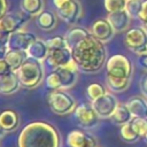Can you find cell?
<instances>
[{
    "label": "cell",
    "instance_id": "cell-1",
    "mask_svg": "<svg viewBox=\"0 0 147 147\" xmlns=\"http://www.w3.org/2000/svg\"><path fill=\"white\" fill-rule=\"evenodd\" d=\"M71 54L78 69L86 74L100 71L107 62V51L103 42L92 33L76 44L71 48Z\"/></svg>",
    "mask_w": 147,
    "mask_h": 147
},
{
    "label": "cell",
    "instance_id": "cell-2",
    "mask_svg": "<svg viewBox=\"0 0 147 147\" xmlns=\"http://www.w3.org/2000/svg\"><path fill=\"white\" fill-rule=\"evenodd\" d=\"M61 137L52 124L44 121L28 123L20 132L17 147H60Z\"/></svg>",
    "mask_w": 147,
    "mask_h": 147
},
{
    "label": "cell",
    "instance_id": "cell-3",
    "mask_svg": "<svg viewBox=\"0 0 147 147\" xmlns=\"http://www.w3.org/2000/svg\"><path fill=\"white\" fill-rule=\"evenodd\" d=\"M133 67L129 57L114 54L106 62V84L110 92L121 93L127 90L132 79Z\"/></svg>",
    "mask_w": 147,
    "mask_h": 147
},
{
    "label": "cell",
    "instance_id": "cell-4",
    "mask_svg": "<svg viewBox=\"0 0 147 147\" xmlns=\"http://www.w3.org/2000/svg\"><path fill=\"white\" fill-rule=\"evenodd\" d=\"M15 72L20 79L21 86L25 88L37 87L44 78V68L41 62L30 57H28Z\"/></svg>",
    "mask_w": 147,
    "mask_h": 147
},
{
    "label": "cell",
    "instance_id": "cell-5",
    "mask_svg": "<svg viewBox=\"0 0 147 147\" xmlns=\"http://www.w3.org/2000/svg\"><path fill=\"white\" fill-rule=\"evenodd\" d=\"M47 103L49 109L60 116L72 113L77 107L75 98L65 92V90H54L49 92L47 95Z\"/></svg>",
    "mask_w": 147,
    "mask_h": 147
},
{
    "label": "cell",
    "instance_id": "cell-6",
    "mask_svg": "<svg viewBox=\"0 0 147 147\" xmlns=\"http://www.w3.org/2000/svg\"><path fill=\"white\" fill-rule=\"evenodd\" d=\"M124 44L137 55L147 54V31L144 28H130L125 32Z\"/></svg>",
    "mask_w": 147,
    "mask_h": 147
},
{
    "label": "cell",
    "instance_id": "cell-7",
    "mask_svg": "<svg viewBox=\"0 0 147 147\" xmlns=\"http://www.w3.org/2000/svg\"><path fill=\"white\" fill-rule=\"evenodd\" d=\"M74 116L77 124L84 130H92L98 126L100 117L91 103H80L74 110Z\"/></svg>",
    "mask_w": 147,
    "mask_h": 147
},
{
    "label": "cell",
    "instance_id": "cell-8",
    "mask_svg": "<svg viewBox=\"0 0 147 147\" xmlns=\"http://www.w3.org/2000/svg\"><path fill=\"white\" fill-rule=\"evenodd\" d=\"M117 98L111 92H106L102 96L91 102L100 118H110L118 106Z\"/></svg>",
    "mask_w": 147,
    "mask_h": 147
},
{
    "label": "cell",
    "instance_id": "cell-9",
    "mask_svg": "<svg viewBox=\"0 0 147 147\" xmlns=\"http://www.w3.org/2000/svg\"><path fill=\"white\" fill-rule=\"evenodd\" d=\"M37 39L36 34L25 30H18L13 33H9L6 41V49H16V51H26L29 46Z\"/></svg>",
    "mask_w": 147,
    "mask_h": 147
},
{
    "label": "cell",
    "instance_id": "cell-10",
    "mask_svg": "<svg viewBox=\"0 0 147 147\" xmlns=\"http://www.w3.org/2000/svg\"><path fill=\"white\" fill-rule=\"evenodd\" d=\"M26 18L17 13H6L0 18V32L8 36L18 30H23V26L26 23Z\"/></svg>",
    "mask_w": 147,
    "mask_h": 147
},
{
    "label": "cell",
    "instance_id": "cell-11",
    "mask_svg": "<svg viewBox=\"0 0 147 147\" xmlns=\"http://www.w3.org/2000/svg\"><path fill=\"white\" fill-rule=\"evenodd\" d=\"M57 72V75L60 76L61 79V90H68L70 87H72L77 79H78V67L75 63V61L72 60L70 63H68L64 67H60L56 69H53Z\"/></svg>",
    "mask_w": 147,
    "mask_h": 147
},
{
    "label": "cell",
    "instance_id": "cell-12",
    "mask_svg": "<svg viewBox=\"0 0 147 147\" xmlns=\"http://www.w3.org/2000/svg\"><path fill=\"white\" fill-rule=\"evenodd\" d=\"M67 146L68 147H98V142L92 134L83 130H72L67 136Z\"/></svg>",
    "mask_w": 147,
    "mask_h": 147
},
{
    "label": "cell",
    "instance_id": "cell-13",
    "mask_svg": "<svg viewBox=\"0 0 147 147\" xmlns=\"http://www.w3.org/2000/svg\"><path fill=\"white\" fill-rule=\"evenodd\" d=\"M57 15L68 24H76L82 16V6L77 0H70L62 8L57 9Z\"/></svg>",
    "mask_w": 147,
    "mask_h": 147
},
{
    "label": "cell",
    "instance_id": "cell-14",
    "mask_svg": "<svg viewBox=\"0 0 147 147\" xmlns=\"http://www.w3.org/2000/svg\"><path fill=\"white\" fill-rule=\"evenodd\" d=\"M91 33L98 40H100L101 42L105 44L114 37L115 31L107 18H99L93 22V24L91 26Z\"/></svg>",
    "mask_w": 147,
    "mask_h": 147
},
{
    "label": "cell",
    "instance_id": "cell-15",
    "mask_svg": "<svg viewBox=\"0 0 147 147\" xmlns=\"http://www.w3.org/2000/svg\"><path fill=\"white\" fill-rule=\"evenodd\" d=\"M71 61H72V54H71V49L69 47H63L60 49L49 51L48 56L46 59L47 64L52 69L64 67L68 63H70Z\"/></svg>",
    "mask_w": 147,
    "mask_h": 147
},
{
    "label": "cell",
    "instance_id": "cell-16",
    "mask_svg": "<svg viewBox=\"0 0 147 147\" xmlns=\"http://www.w3.org/2000/svg\"><path fill=\"white\" fill-rule=\"evenodd\" d=\"M107 20L110 23V25L113 26L115 32H123V31L129 30V28L131 25L132 17L126 13L125 9H123V10L109 13L107 16Z\"/></svg>",
    "mask_w": 147,
    "mask_h": 147
},
{
    "label": "cell",
    "instance_id": "cell-17",
    "mask_svg": "<svg viewBox=\"0 0 147 147\" xmlns=\"http://www.w3.org/2000/svg\"><path fill=\"white\" fill-rule=\"evenodd\" d=\"M28 57L37 60L39 62H44L46 61L48 53H49V48L47 46V42L40 38H37L30 46L29 48L25 51Z\"/></svg>",
    "mask_w": 147,
    "mask_h": 147
},
{
    "label": "cell",
    "instance_id": "cell-18",
    "mask_svg": "<svg viewBox=\"0 0 147 147\" xmlns=\"http://www.w3.org/2000/svg\"><path fill=\"white\" fill-rule=\"evenodd\" d=\"M21 83L15 71H10L5 76L0 77V93L2 94H13L17 92L20 88Z\"/></svg>",
    "mask_w": 147,
    "mask_h": 147
},
{
    "label": "cell",
    "instance_id": "cell-19",
    "mask_svg": "<svg viewBox=\"0 0 147 147\" xmlns=\"http://www.w3.org/2000/svg\"><path fill=\"white\" fill-rule=\"evenodd\" d=\"M133 117L147 118V100L142 96H132L126 102Z\"/></svg>",
    "mask_w": 147,
    "mask_h": 147
},
{
    "label": "cell",
    "instance_id": "cell-20",
    "mask_svg": "<svg viewBox=\"0 0 147 147\" xmlns=\"http://www.w3.org/2000/svg\"><path fill=\"white\" fill-rule=\"evenodd\" d=\"M18 123H20V119L16 111L11 109H6L0 113V126L7 133L15 131L18 126Z\"/></svg>",
    "mask_w": 147,
    "mask_h": 147
},
{
    "label": "cell",
    "instance_id": "cell-21",
    "mask_svg": "<svg viewBox=\"0 0 147 147\" xmlns=\"http://www.w3.org/2000/svg\"><path fill=\"white\" fill-rule=\"evenodd\" d=\"M57 22L56 15L51 10H42L38 16H36V23L38 28L42 31H51L55 28Z\"/></svg>",
    "mask_w": 147,
    "mask_h": 147
},
{
    "label": "cell",
    "instance_id": "cell-22",
    "mask_svg": "<svg viewBox=\"0 0 147 147\" xmlns=\"http://www.w3.org/2000/svg\"><path fill=\"white\" fill-rule=\"evenodd\" d=\"M5 60L8 62L13 71H16L28 59L26 52L24 51H16V49H6L3 53Z\"/></svg>",
    "mask_w": 147,
    "mask_h": 147
},
{
    "label": "cell",
    "instance_id": "cell-23",
    "mask_svg": "<svg viewBox=\"0 0 147 147\" xmlns=\"http://www.w3.org/2000/svg\"><path fill=\"white\" fill-rule=\"evenodd\" d=\"M90 33H91V31L86 30L85 28L75 26V28H71V29H69L67 31V33L64 34V39L67 41L68 47L71 49L76 44H78L80 40H83L84 38H86Z\"/></svg>",
    "mask_w": 147,
    "mask_h": 147
},
{
    "label": "cell",
    "instance_id": "cell-24",
    "mask_svg": "<svg viewBox=\"0 0 147 147\" xmlns=\"http://www.w3.org/2000/svg\"><path fill=\"white\" fill-rule=\"evenodd\" d=\"M132 118H133V116H132L130 109L127 108L126 103H118L116 110L114 111V114L110 117L111 122L116 125H119V126L131 122Z\"/></svg>",
    "mask_w": 147,
    "mask_h": 147
},
{
    "label": "cell",
    "instance_id": "cell-25",
    "mask_svg": "<svg viewBox=\"0 0 147 147\" xmlns=\"http://www.w3.org/2000/svg\"><path fill=\"white\" fill-rule=\"evenodd\" d=\"M21 9L29 16H38L44 10V0H21Z\"/></svg>",
    "mask_w": 147,
    "mask_h": 147
},
{
    "label": "cell",
    "instance_id": "cell-26",
    "mask_svg": "<svg viewBox=\"0 0 147 147\" xmlns=\"http://www.w3.org/2000/svg\"><path fill=\"white\" fill-rule=\"evenodd\" d=\"M119 136H121L122 140L125 141V142H127V144H134V142H137L140 139L139 134L134 131L131 122H129V123H126V124H124V125L121 126V129H119Z\"/></svg>",
    "mask_w": 147,
    "mask_h": 147
},
{
    "label": "cell",
    "instance_id": "cell-27",
    "mask_svg": "<svg viewBox=\"0 0 147 147\" xmlns=\"http://www.w3.org/2000/svg\"><path fill=\"white\" fill-rule=\"evenodd\" d=\"M107 91L105 90L103 85H101L100 83H92L86 87V96L91 102L102 96Z\"/></svg>",
    "mask_w": 147,
    "mask_h": 147
},
{
    "label": "cell",
    "instance_id": "cell-28",
    "mask_svg": "<svg viewBox=\"0 0 147 147\" xmlns=\"http://www.w3.org/2000/svg\"><path fill=\"white\" fill-rule=\"evenodd\" d=\"M142 1L141 0H126L125 10L132 18H138L139 13L141 10Z\"/></svg>",
    "mask_w": 147,
    "mask_h": 147
},
{
    "label": "cell",
    "instance_id": "cell-29",
    "mask_svg": "<svg viewBox=\"0 0 147 147\" xmlns=\"http://www.w3.org/2000/svg\"><path fill=\"white\" fill-rule=\"evenodd\" d=\"M131 124L140 138H144L146 136V133H147V118L133 117L131 119Z\"/></svg>",
    "mask_w": 147,
    "mask_h": 147
},
{
    "label": "cell",
    "instance_id": "cell-30",
    "mask_svg": "<svg viewBox=\"0 0 147 147\" xmlns=\"http://www.w3.org/2000/svg\"><path fill=\"white\" fill-rule=\"evenodd\" d=\"M103 6H105V9L109 14V13L125 9L126 0H103Z\"/></svg>",
    "mask_w": 147,
    "mask_h": 147
},
{
    "label": "cell",
    "instance_id": "cell-31",
    "mask_svg": "<svg viewBox=\"0 0 147 147\" xmlns=\"http://www.w3.org/2000/svg\"><path fill=\"white\" fill-rule=\"evenodd\" d=\"M45 84L52 91L61 90V79H60V76L57 75V72L55 70H53L51 74L47 75V77L45 79Z\"/></svg>",
    "mask_w": 147,
    "mask_h": 147
},
{
    "label": "cell",
    "instance_id": "cell-32",
    "mask_svg": "<svg viewBox=\"0 0 147 147\" xmlns=\"http://www.w3.org/2000/svg\"><path fill=\"white\" fill-rule=\"evenodd\" d=\"M47 42V46L49 48V51H54V49H60V48H63V47H68L67 45V41L64 39V36H55V37H52L49 39L46 40Z\"/></svg>",
    "mask_w": 147,
    "mask_h": 147
},
{
    "label": "cell",
    "instance_id": "cell-33",
    "mask_svg": "<svg viewBox=\"0 0 147 147\" xmlns=\"http://www.w3.org/2000/svg\"><path fill=\"white\" fill-rule=\"evenodd\" d=\"M139 21H141L144 23V25L147 28V0L142 1V6H141V10L139 13L138 16Z\"/></svg>",
    "mask_w": 147,
    "mask_h": 147
},
{
    "label": "cell",
    "instance_id": "cell-34",
    "mask_svg": "<svg viewBox=\"0 0 147 147\" xmlns=\"http://www.w3.org/2000/svg\"><path fill=\"white\" fill-rule=\"evenodd\" d=\"M140 90H141V93L147 98V74L140 80Z\"/></svg>",
    "mask_w": 147,
    "mask_h": 147
},
{
    "label": "cell",
    "instance_id": "cell-35",
    "mask_svg": "<svg viewBox=\"0 0 147 147\" xmlns=\"http://www.w3.org/2000/svg\"><path fill=\"white\" fill-rule=\"evenodd\" d=\"M138 63L142 69L147 70V54L138 55Z\"/></svg>",
    "mask_w": 147,
    "mask_h": 147
},
{
    "label": "cell",
    "instance_id": "cell-36",
    "mask_svg": "<svg viewBox=\"0 0 147 147\" xmlns=\"http://www.w3.org/2000/svg\"><path fill=\"white\" fill-rule=\"evenodd\" d=\"M7 8H8L7 0H0V18L7 13Z\"/></svg>",
    "mask_w": 147,
    "mask_h": 147
},
{
    "label": "cell",
    "instance_id": "cell-37",
    "mask_svg": "<svg viewBox=\"0 0 147 147\" xmlns=\"http://www.w3.org/2000/svg\"><path fill=\"white\" fill-rule=\"evenodd\" d=\"M70 0H53V5H54V7L56 8V10L57 9H60V8H62L65 3H68Z\"/></svg>",
    "mask_w": 147,
    "mask_h": 147
},
{
    "label": "cell",
    "instance_id": "cell-38",
    "mask_svg": "<svg viewBox=\"0 0 147 147\" xmlns=\"http://www.w3.org/2000/svg\"><path fill=\"white\" fill-rule=\"evenodd\" d=\"M6 133H7V132H6V131H5V130H3V129L0 126V140H1V139L5 137V134H6Z\"/></svg>",
    "mask_w": 147,
    "mask_h": 147
},
{
    "label": "cell",
    "instance_id": "cell-39",
    "mask_svg": "<svg viewBox=\"0 0 147 147\" xmlns=\"http://www.w3.org/2000/svg\"><path fill=\"white\" fill-rule=\"evenodd\" d=\"M144 139H145V140H146V142H147V133H146V136L144 137Z\"/></svg>",
    "mask_w": 147,
    "mask_h": 147
}]
</instances>
